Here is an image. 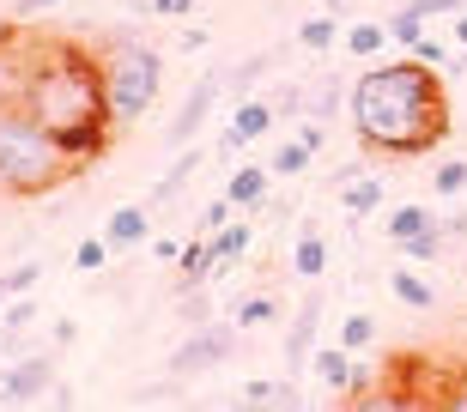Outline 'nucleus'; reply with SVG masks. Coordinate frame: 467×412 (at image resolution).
Here are the masks:
<instances>
[{
	"label": "nucleus",
	"mask_w": 467,
	"mask_h": 412,
	"mask_svg": "<svg viewBox=\"0 0 467 412\" xmlns=\"http://www.w3.org/2000/svg\"><path fill=\"white\" fill-rule=\"evenodd\" d=\"M73 170H79V164L61 152V139H55L25 103L0 109V189L6 194H18V201L55 194Z\"/></svg>",
	"instance_id": "3"
},
{
	"label": "nucleus",
	"mask_w": 467,
	"mask_h": 412,
	"mask_svg": "<svg viewBox=\"0 0 467 412\" xmlns=\"http://www.w3.org/2000/svg\"><path fill=\"white\" fill-rule=\"evenodd\" d=\"M322 309H328V297L322 292H310L304 304H297V315H292V327H285V370H310V358H316V327H322Z\"/></svg>",
	"instance_id": "7"
},
{
	"label": "nucleus",
	"mask_w": 467,
	"mask_h": 412,
	"mask_svg": "<svg viewBox=\"0 0 467 412\" xmlns=\"http://www.w3.org/2000/svg\"><path fill=\"white\" fill-rule=\"evenodd\" d=\"M225 98V73H201L189 86V98H182V109L171 116V146L176 152H189L194 146V134L207 128V116H213V103Z\"/></svg>",
	"instance_id": "6"
},
{
	"label": "nucleus",
	"mask_w": 467,
	"mask_h": 412,
	"mask_svg": "<svg viewBox=\"0 0 467 412\" xmlns=\"http://www.w3.org/2000/svg\"><path fill=\"white\" fill-rule=\"evenodd\" d=\"M25 109H31L55 139L73 134V128H104V61L86 55L79 43H43L25 67ZM116 128V121H109Z\"/></svg>",
	"instance_id": "2"
},
{
	"label": "nucleus",
	"mask_w": 467,
	"mask_h": 412,
	"mask_svg": "<svg viewBox=\"0 0 467 412\" xmlns=\"http://www.w3.org/2000/svg\"><path fill=\"white\" fill-rule=\"evenodd\" d=\"M213 273H219V249H213V237L182 242V261H176V279H182V292H189V285H207Z\"/></svg>",
	"instance_id": "12"
},
{
	"label": "nucleus",
	"mask_w": 467,
	"mask_h": 412,
	"mask_svg": "<svg viewBox=\"0 0 467 412\" xmlns=\"http://www.w3.org/2000/svg\"><path fill=\"white\" fill-rule=\"evenodd\" d=\"M413 55H419V61H431V67H450V61H455V55L443 49L437 36H419V43H413Z\"/></svg>",
	"instance_id": "35"
},
{
	"label": "nucleus",
	"mask_w": 467,
	"mask_h": 412,
	"mask_svg": "<svg viewBox=\"0 0 467 412\" xmlns=\"http://www.w3.org/2000/svg\"><path fill=\"white\" fill-rule=\"evenodd\" d=\"M231 352H237V334L231 327H219V322H207V327H194L189 340L171 352V376L182 382V376H201V370H213V364H225Z\"/></svg>",
	"instance_id": "5"
},
{
	"label": "nucleus",
	"mask_w": 467,
	"mask_h": 412,
	"mask_svg": "<svg viewBox=\"0 0 467 412\" xmlns=\"http://www.w3.org/2000/svg\"><path fill=\"white\" fill-rule=\"evenodd\" d=\"M36 279H43V267H36V261H25V267H13V273H0V297H25V292H36Z\"/></svg>",
	"instance_id": "29"
},
{
	"label": "nucleus",
	"mask_w": 467,
	"mask_h": 412,
	"mask_svg": "<svg viewBox=\"0 0 467 412\" xmlns=\"http://www.w3.org/2000/svg\"><path fill=\"white\" fill-rule=\"evenodd\" d=\"M182 315H189L194 327H207V322H213V304H207V292L194 297V285H189V292H182Z\"/></svg>",
	"instance_id": "34"
},
{
	"label": "nucleus",
	"mask_w": 467,
	"mask_h": 412,
	"mask_svg": "<svg viewBox=\"0 0 467 412\" xmlns=\"http://www.w3.org/2000/svg\"><path fill=\"white\" fill-rule=\"evenodd\" d=\"M431 189L443 194V201H455V194L467 189V158H443V164L431 170Z\"/></svg>",
	"instance_id": "24"
},
{
	"label": "nucleus",
	"mask_w": 467,
	"mask_h": 412,
	"mask_svg": "<svg viewBox=\"0 0 467 412\" xmlns=\"http://www.w3.org/2000/svg\"><path fill=\"white\" fill-rule=\"evenodd\" d=\"M6 334H13V327H6V309H0V345H6Z\"/></svg>",
	"instance_id": "43"
},
{
	"label": "nucleus",
	"mask_w": 467,
	"mask_h": 412,
	"mask_svg": "<svg viewBox=\"0 0 467 412\" xmlns=\"http://www.w3.org/2000/svg\"><path fill=\"white\" fill-rule=\"evenodd\" d=\"M389 292H395L407 309H419V315H425V309H437V285L425 273H413V267H395V273H389Z\"/></svg>",
	"instance_id": "16"
},
{
	"label": "nucleus",
	"mask_w": 467,
	"mask_h": 412,
	"mask_svg": "<svg viewBox=\"0 0 467 412\" xmlns=\"http://www.w3.org/2000/svg\"><path fill=\"white\" fill-rule=\"evenodd\" d=\"M352 134L364 152L419 158L450 134V91L431 61H370L352 79Z\"/></svg>",
	"instance_id": "1"
},
{
	"label": "nucleus",
	"mask_w": 467,
	"mask_h": 412,
	"mask_svg": "<svg viewBox=\"0 0 467 412\" xmlns=\"http://www.w3.org/2000/svg\"><path fill=\"white\" fill-rule=\"evenodd\" d=\"M443 249H450V231H443V224H437V231H425V237L400 242L395 255H407V261H437V255H443Z\"/></svg>",
	"instance_id": "25"
},
{
	"label": "nucleus",
	"mask_w": 467,
	"mask_h": 412,
	"mask_svg": "<svg viewBox=\"0 0 467 412\" xmlns=\"http://www.w3.org/2000/svg\"><path fill=\"white\" fill-rule=\"evenodd\" d=\"M267 67H274V55H249V61H237V67L225 73V98H237V103H243L249 91H255V79H261Z\"/></svg>",
	"instance_id": "19"
},
{
	"label": "nucleus",
	"mask_w": 467,
	"mask_h": 412,
	"mask_svg": "<svg viewBox=\"0 0 467 412\" xmlns=\"http://www.w3.org/2000/svg\"><path fill=\"white\" fill-rule=\"evenodd\" d=\"M297 109H304V91H297V86H285V91L274 98V116H297Z\"/></svg>",
	"instance_id": "37"
},
{
	"label": "nucleus",
	"mask_w": 467,
	"mask_h": 412,
	"mask_svg": "<svg viewBox=\"0 0 467 412\" xmlns=\"http://www.w3.org/2000/svg\"><path fill=\"white\" fill-rule=\"evenodd\" d=\"M152 13L158 18H182V13H194V0H152Z\"/></svg>",
	"instance_id": "38"
},
{
	"label": "nucleus",
	"mask_w": 467,
	"mask_h": 412,
	"mask_svg": "<svg viewBox=\"0 0 467 412\" xmlns=\"http://www.w3.org/2000/svg\"><path fill=\"white\" fill-rule=\"evenodd\" d=\"M231 212H237V206H231V194H219V201H207V206H201L194 231H201V237H219V231L231 224Z\"/></svg>",
	"instance_id": "26"
},
{
	"label": "nucleus",
	"mask_w": 467,
	"mask_h": 412,
	"mask_svg": "<svg viewBox=\"0 0 467 412\" xmlns=\"http://www.w3.org/2000/svg\"><path fill=\"white\" fill-rule=\"evenodd\" d=\"M25 67H31V55H18L13 36H0V109H13L25 98Z\"/></svg>",
	"instance_id": "15"
},
{
	"label": "nucleus",
	"mask_w": 467,
	"mask_h": 412,
	"mask_svg": "<svg viewBox=\"0 0 467 412\" xmlns=\"http://www.w3.org/2000/svg\"><path fill=\"white\" fill-rule=\"evenodd\" d=\"M249 237H255V231H249V219H243V224H225V231L213 237V249H219V267H231V261L249 255Z\"/></svg>",
	"instance_id": "23"
},
{
	"label": "nucleus",
	"mask_w": 467,
	"mask_h": 412,
	"mask_svg": "<svg viewBox=\"0 0 467 412\" xmlns=\"http://www.w3.org/2000/svg\"><path fill=\"white\" fill-rule=\"evenodd\" d=\"M104 237H109V249H140V242L152 237V206L146 201H134V206H116V212H109L104 219Z\"/></svg>",
	"instance_id": "10"
},
{
	"label": "nucleus",
	"mask_w": 467,
	"mask_h": 412,
	"mask_svg": "<svg viewBox=\"0 0 467 412\" xmlns=\"http://www.w3.org/2000/svg\"><path fill=\"white\" fill-rule=\"evenodd\" d=\"M437 224H443V219H437L431 206H419V201H400L395 212H389V242H395V249H400V242L425 237V231H437Z\"/></svg>",
	"instance_id": "14"
},
{
	"label": "nucleus",
	"mask_w": 467,
	"mask_h": 412,
	"mask_svg": "<svg viewBox=\"0 0 467 412\" xmlns=\"http://www.w3.org/2000/svg\"><path fill=\"white\" fill-rule=\"evenodd\" d=\"M334 36H340V25H334V13H316V18H304V25H297V49L322 55V49H334Z\"/></svg>",
	"instance_id": "20"
},
{
	"label": "nucleus",
	"mask_w": 467,
	"mask_h": 412,
	"mask_svg": "<svg viewBox=\"0 0 467 412\" xmlns=\"http://www.w3.org/2000/svg\"><path fill=\"white\" fill-rule=\"evenodd\" d=\"M443 231H450V242H455V237H467V212H455V219H443Z\"/></svg>",
	"instance_id": "40"
},
{
	"label": "nucleus",
	"mask_w": 467,
	"mask_h": 412,
	"mask_svg": "<svg viewBox=\"0 0 467 412\" xmlns=\"http://www.w3.org/2000/svg\"><path fill=\"white\" fill-rule=\"evenodd\" d=\"M49 382H55V358H25L0 376V400H36L49 395Z\"/></svg>",
	"instance_id": "11"
},
{
	"label": "nucleus",
	"mask_w": 467,
	"mask_h": 412,
	"mask_svg": "<svg viewBox=\"0 0 467 412\" xmlns=\"http://www.w3.org/2000/svg\"><path fill=\"white\" fill-rule=\"evenodd\" d=\"M443 400H450V407H467V376L455 382V388H443Z\"/></svg>",
	"instance_id": "41"
},
{
	"label": "nucleus",
	"mask_w": 467,
	"mask_h": 412,
	"mask_svg": "<svg viewBox=\"0 0 467 412\" xmlns=\"http://www.w3.org/2000/svg\"><path fill=\"white\" fill-rule=\"evenodd\" d=\"M194 170H201V152H182V158L171 164V170H164V182L152 189V201H146V206H152V212H158V206H171L176 194L189 189V176H194Z\"/></svg>",
	"instance_id": "18"
},
{
	"label": "nucleus",
	"mask_w": 467,
	"mask_h": 412,
	"mask_svg": "<svg viewBox=\"0 0 467 412\" xmlns=\"http://www.w3.org/2000/svg\"><path fill=\"white\" fill-rule=\"evenodd\" d=\"M407 6H413L419 18H455L467 6V0H407Z\"/></svg>",
	"instance_id": "33"
},
{
	"label": "nucleus",
	"mask_w": 467,
	"mask_h": 412,
	"mask_svg": "<svg viewBox=\"0 0 467 412\" xmlns=\"http://www.w3.org/2000/svg\"><path fill=\"white\" fill-rule=\"evenodd\" d=\"M109 255H116V249H109V237H86L79 249H73V267H79V273H98Z\"/></svg>",
	"instance_id": "28"
},
{
	"label": "nucleus",
	"mask_w": 467,
	"mask_h": 412,
	"mask_svg": "<svg viewBox=\"0 0 467 412\" xmlns=\"http://www.w3.org/2000/svg\"><path fill=\"white\" fill-rule=\"evenodd\" d=\"M389 43H395V36H389V25H370V18L347 31V49H352V55H364V61H377Z\"/></svg>",
	"instance_id": "21"
},
{
	"label": "nucleus",
	"mask_w": 467,
	"mask_h": 412,
	"mask_svg": "<svg viewBox=\"0 0 467 412\" xmlns=\"http://www.w3.org/2000/svg\"><path fill=\"white\" fill-rule=\"evenodd\" d=\"M340 201H347L352 219H370V212L382 206V182L377 176H347V182H340Z\"/></svg>",
	"instance_id": "17"
},
{
	"label": "nucleus",
	"mask_w": 467,
	"mask_h": 412,
	"mask_svg": "<svg viewBox=\"0 0 467 412\" xmlns=\"http://www.w3.org/2000/svg\"><path fill=\"white\" fill-rule=\"evenodd\" d=\"M370 340H377V322H370V315H347V322H340V345H347V352H364Z\"/></svg>",
	"instance_id": "30"
},
{
	"label": "nucleus",
	"mask_w": 467,
	"mask_h": 412,
	"mask_svg": "<svg viewBox=\"0 0 467 412\" xmlns=\"http://www.w3.org/2000/svg\"><path fill=\"white\" fill-rule=\"evenodd\" d=\"M274 315H279L274 297H243V304H237V322L243 327H261V322H274Z\"/></svg>",
	"instance_id": "32"
},
{
	"label": "nucleus",
	"mask_w": 467,
	"mask_h": 412,
	"mask_svg": "<svg viewBox=\"0 0 467 412\" xmlns=\"http://www.w3.org/2000/svg\"><path fill=\"white\" fill-rule=\"evenodd\" d=\"M98 61H104V109L116 121V134H128L164 91V55L152 43H140L134 31H116Z\"/></svg>",
	"instance_id": "4"
},
{
	"label": "nucleus",
	"mask_w": 467,
	"mask_h": 412,
	"mask_svg": "<svg viewBox=\"0 0 467 412\" xmlns=\"http://www.w3.org/2000/svg\"><path fill=\"white\" fill-rule=\"evenodd\" d=\"M274 98H243L237 109H231V128L219 134V152H243L249 139H261L267 128H274Z\"/></svg>",
	"instance_id": "8"
},
{
	"label": "nucleus",
	"mask_w": 467,
	"mask_h": 412,
	"mask_svg": "<svg viewBox=\"0 0 467 412\" xmlns=\"http://www.w3.org/2000/svg\"><path fill=\"white\" fill-rule=\"evenodd\" d=\"M31 322H36V309H31V292H25V297H13V304H6V327L18 334V327H31Z\"/></svg>",
	"instance_id": "36"
},
{
	"label": "nucleus",
	"mask_w": 467,
	"mask_h": 412,
	"mask_svg": "<svg viewBox=\"0 0 467 412\" xmlns=\"http://www.w3.org/2000/svg\"><path fill=\"white\" fill-rule=\"evenodd\" d=\"M292 273L297 279H322L328 273V237H322V231H316V224H304V231H297V249H292Z\"/></svg>",
	"instance_id": "13"
},
{
	"label": "nucleus",
	"mask_w": 467,
	"mask_h": 412,
	"mask_svg": "<svg viewBox=\"0 0 467 412\" xmlns=\"http://www.w3.org/2000/svg\"><path fill=\"white\" fill-rule=\"evenodd\" d=\"M389 36H395L400 49H413L419 36H425V18H419V13H413V6H400V13H395V18H389Z\"/></svg>",
	"instance_id": "27"
},
{
	"label": "nucleus",
	"mask_w": 467,
	"mask_h": 412,
	"mask_svg": "<svg viewBox=\"0 0 467 412\" xmlns=\"http://www.w3.org/2000/svg\"><path fill=\"white\" fill-rule=\"evenodd\" d=\"M310 158H316V146H304V139H285L267 164H274V176H304L310 170Z\"/></svg>",
	"instance_id": "22"
},
{
	"label": "nucleus",
	"mask_w": 467,
	"mask_h": 412,
	"mask_svg": "<svg viewBox=\"0 0 467 412\" xmlns=\"http://www.w3.org/2000/svg\"><path fill=\"white\" fill-rule=\"evenodd\" d=\"M49 6H61V0H13V13H18V18H31V13H49Z\"/></svg>",
	"instance_id": "39"
},
{
	"label": "nucleus",
	"mask_w": 467,
	"mask_h": 412,
	"mask_svg": "<svg viewBox=\"0 0 467 412\" xmlns=\"http://www.w3.org/2000/svg\"><path fill=\"white\" fill-rule=\"evenodd\" d=\"M225 194H231L237 212H261L267 194H274V164H237V170L225 176Z\"/></svg>",
	"instance_id": "9"
},
{
	"label": "nucleus",
	"mask_w": 467,
	"mask_h": 412,
	"mask_svg": "<svg viewBox=\"0 0 467 412\" xmlns=\"http://www.w3.org/2000/svg\"><path fill=\"white\" fill-rule=\"evenodd\" d=\"M450 31H455V43H462V49H467V6H462V13H455V25H450Z\"/></svg>",
	"instance_id": "42"
},
{
	"label": "nucleus",
	"mask_w": 467,
	"mask_h": 412,
	"mask_svg": "<svg viewBox=\"0 0 467 412\" xmlns=\"http://www.w3.org/2000/svg\"><path fill=\"white\" fill-rule=\"evenodd\" d=\"M237 400L243 407H267V400H297V388H285V382H249Z\"/></svg>",
	"instance_id": "31"
}]
</instances>
